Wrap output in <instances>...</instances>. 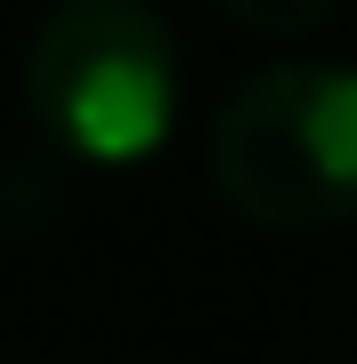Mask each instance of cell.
Instances as JSON below:
<instances>
[{
    "mask_svg": "<svg viewBox=\"0 0 357 364\" xmlns=\"http://www.w3.org/2000/svg\"><path fill=\"white\" fill-rule=\"evenodd\" d=\"M203 154L219 203L268 235L357 219V65L276 57L244 73L219 97Z\"/></svg>",
    "mask_w": 357,
    "mask_h": 364,
    "instance_id": "1",
    "label": "cell"
},
{
    "mask_svg": "<svg viewBox=\"0 0 357 364\" xmlns=\"http://www.w3.org/2000/svg\"><path fill=\"white\" fill-rule=\"evenodd\" d=\"M179 41L146 0H57L25 49V114L73 162L138 170L179 122Z\"/></svg>",
    "mask_w": 357,
    "mask_h": 364,
    "instance_id": "2",
    "label": "cell"
},
{
    "mask_svg": "<svg viewBox=\"0 0 357 364\" xmlns=\"http://www.w3.org/2000/svg\"><path fill=\"white\" fill-rule=\"evenodd\" d=\"M219 16H236V25L252 33H268V41H292V33H309V25H325L341 0H212Z\"/></svg>",
    "mask_w": 357,
    "mask_h": 364,
    "instance_id": "3",
    "label": "cell"
}]
</instances>
